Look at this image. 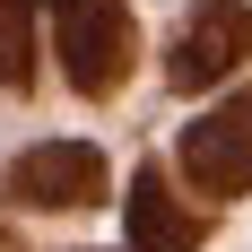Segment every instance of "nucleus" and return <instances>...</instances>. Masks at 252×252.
Wrapping results in <instances>:
<instances>
[{"label":"nucleus","instance_id":"2","mask_svg":"<svg viewBox=\"0 0 252 252\" xmlns=\"http://www.w3.org/2000/svg\"><path fill=\"white\" fill-rule=\"evenodd\" d=\"M244 52H252V0H191L174 52H165V87L209 96L226 70H244Z\"/></svg>","mask_w":252,"mask_h":252},{"label":"nucleus","instance_id":"5","mask_svg":"<svg viewBox=\"0 0 252 252\" xmlns=\"http://www.w3.org/2000/svg\"><path fill=\"white\" fill-rule=\"evenodd\" d=\"M122 218H130V244H139V252H191V244L209 235V209L174 200V183L157 174V165H139V174H130Z\"/></svg>","mask_w":252,"mask_h":252},{"label":"nucleus","instance_id":"6","mask_svg":"<svg viewBox=\"0 0 252 252\" xmlns=\"http://www.w3.org/2000/svg\"><path fill=\"white\" fill-rule=\"evenodd\" d=\"M35 78V0H0V87Z\"/></svg>","mask_w":252,"mask_h":252},{"label":"nucleus","instance_id":"4","mask_svg":"<svg viewBox=\"0 0 252 252\" xmlns=\"http://www.w3.org/2000/svg\"><path fill=\"white\" fill-rule=\"evenodd\" d=\"M104 157L87 139H44V148H26L9 165V200L18 209H96L104 200Z\"/></svg>","mask_w":252,"mask_h":252},{"label":"nucleus","instance_id":"7","mask_svg":"<svg viewBox=\"0 0 252 252\" xmlns=\"http://www.w3.org/2000/svg\"><path fill=\"white\" fill-rule=\"evenodd\" d=\"M0 252H26V235H18V226H9V218H0Z\"/></svg>","mask_w":252,"mask_h":252},{"label":"nucleus","instance_id":"1","mask_svg":"<svg viewBox=\"0 0 252 252\" xmlns=\"http://www.w3.org/2000/svg\"><path fill=\"white\" fill-rule=\"evenodd\" d=\"M130 61H139L130 0H61V70L78 96H122Z\"/></svg>","mask_w":252,"mask_h":252},{"label":"nucleus","instance_id":"3","mask_svg":"<svg viewBox=\"0 0 252 252\" xmlns=\"http://www.w3.org/2000/svg\"><path fill=\"white\" fill-rule=\"evenodd\" d=\"M174 157H183L200 200H244L252 191V96H226L218 113H200Z\"/></svg>","mask_w":252,"mask_h":252}]
</instances>
